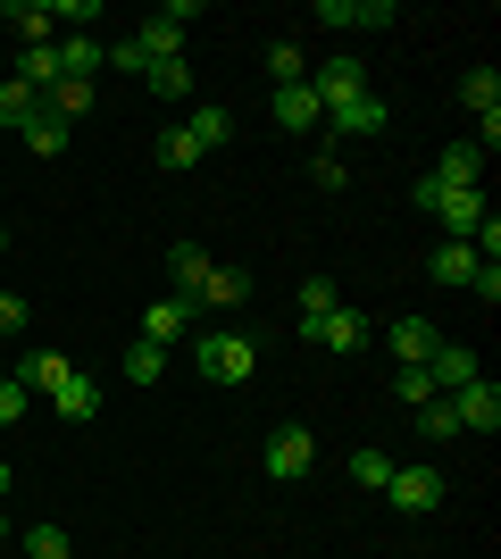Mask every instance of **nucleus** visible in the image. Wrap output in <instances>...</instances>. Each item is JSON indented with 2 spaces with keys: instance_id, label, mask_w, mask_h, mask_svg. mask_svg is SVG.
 Segmentation results:
<instances>
[{
  "instance_id": "obj_5",
  "label": "nucleus",
  "mask_w": 501,
  "mask_h": 559,
  "mask_svg": "<svg viewBox=\"0 0 501 559\" xmlns=\"http://www.w3.org/2000/svg\"><path fill=\"white\" fill-rule=\"evenodd\" d=\"M384 501H393V510H409V518H427V510H443V476H434V467H393Z\"/></svg>"
},
{
  "instance_id": "obj_41",
  "label": "nucleus",
  "mask_w": 501,
  "mask_h": 559,
  "mask_svg": "<svg viewBox=\"0 0 501 559\" xmlns=\"http://www.w3.org/2000/svg\"><path fill=\"white\" fill-rule=\"evenodd\" d=\"M0 376H9V350H0Z\"/></svg>"
},
{
  "instance_id": "obj_33",
  "label": "nucleus",
  "mask_w": 501,
  "mask_h": 559,
  "mask_svg": "<svg viewBox=\"0 0 501 559\" xmlns=\"http://www.w3.org/2000/svg\"><path fill=\"white\" fill-rule=\"evenodd\" d=\"M351 485L384 492V485H393V460H384V451H351Z\"/></svg>"
},
{
  "instance_id": "obj_32",
  "label": "nucleus",
  "mask_w": 501,
  "mask_h": 559,
  "mask_svg": "<svg viewBox=\"0 0 501 559\" xmlns=\"http://www.w3.org/2000/svg\"><path fill=\"white\" fill-rule=\"evenodd\" d=\"M151 75V93H159V100H184L192 93V68H184V59H159V68H143Z\"/></svg>"
},
{
  "instance_id": "obj_10",
  "label": "nucleus",
  "mask_w": 501,
  "mask_h": 559,
  "mask_svg": "<svg viewBox=\"0 0 501 559\" xmlns=\"http://www.w3.org/2000/svg\"><path fill=\"white\" fill-rule=\"evenodd\" d=\"M301 334H310L318 350H359V343H368V318H359V309H326V318L301 326Z\"/></svg>"
},
{
  "instance_id": "obj_4",
  "label": "nucleus",
  "mask_w": 501,
  "mask_h": 559,
  "mask_svg": "<svg viewBox=\"0 0 501 559\" xmlns=\"http://www.w3.org/2000/svg\"><path fill=\"white\" fill-rule=\"evenodd\" d=\"M452 401V418H460V435H493L501 426V384H485V376H468L460 393H443Z\"/></svg>"
},
{
  "instance_id": "obj_17",
  "label": "nucleus",
  "mask_w": 501,
  "mask_h": 559,
  "mask_svg": "<svg viewBox=\"0 0 501 559\" xmlns=\"http://www.w3.org/2000/svg\"><path fill=\"white\" fill-rule=\"evenodd\" d=\"M393 17H402L393 0H359V9L351 0H318V25H393Z\"/></svg>"
},
{
  "instance_id": "obj_29",
  "label": "nucleus",
  "mask_w": 501,
  "mask_h": 559,
  "mask_svg": "<svg viewBox=\"0 0 501 559\" xmlns=\"http://www.w3.org/2000/svg\"><path fill=\"white\" fill-rule=\"evenodd\" d=\"M34 109H43V93H25L17 75H9V84H0V126L17 134V126H25V117H34Z\"/></svg>"
},
{
  "instance_id": "obj_24",
  "label": "nucleus",
  "mask_w": 501,
  "mask_h": 559,
  "mask_svg": "<svg viewBox=\"0 0 501 559\" xmlns=\"http://www.w3.org/2000/svg\"><path fill=\"white\" fill-rule=\"evenodd\" d=\"M17 84H25V93H50V84H59V50H17Z\"/></svg>"
},
{
  "instance_id": "obj_13",
  "label": "nucleus",
  "mask_w": 501,
  "mask_h": 559,
  "mask_svg": "<svg viewBox=\"0 0 501 559\" xmlns=\"http://www.w3.org/2000/svg\"><path fill=\"white\" fill-rule=\"evenodd\" d=\"M192 301H201V309H242V301H251V276L210 259V276H201V293H192Z\"/></svg>"
},
{
  "instance_id": "obj_22",
  "label": "nucleus",
  "mask_w": 501,
  "mask_h": 559,
  "mask_svg": "<svg viewBox=\"0 0 501 559\" xmlns=\"http://www.w3.org/2000/svg\"><path fill=\"white\" fill-rule=\"evenodd\" d=\"M427 267H434V284H468V276H477V251H468V242H452V234H443V242H434V259H427Z\"/></svg>"
},
{
  "instance_id": "obj_19",
  "label": "nucleus",
  "mask_w": 501,
  "mask_h": 559,
  "mask_svg": "<svg viewBox=\"0 0 501 559\" xmlns=\"http://www.w3.org/2000/svg\"><path fill=\"white\" fill-rule=\"evenodd\" d=\"M50 409H59V418H93V409H100V384H93L84 368H75V376H59V393H50Z\"/></svg>"
},
{
  "instance_id": "obj_9",
  "label": "nucleus",
  "mask_w": 501,
  "mask_h": 559,
  "mask_svg": "<svg viewBox=\"0 0 501 559\" xmlns=\"http://www.w3.org/2000/svg\"><path fill=\"white\" fill-rule=\"evenodd\" d=\"M192 309H201V301H184V293H167V301H151V318H143V343H184V334H192Z\"/></svg>"
},
{
  "instance_id": "obj_25",
  "label": "nucleus",
  "mask_w": 501,
  "mask_h": 559,
  "mask_svg": "<svg viewBox=\"0 0 501 559\" xmlns=\"http://www.w3.org/2000/svg\"><path fill=\"white\" fill-rule=\"evenodd\" d=\"M17 134H25V151H68V142H75V126H59L50 109H34V117L17 126Z\"/></svg>"
},
{
  "instance_id": "obj_20",
  "label": "nucleus",
  "mask_w": 501,
  "mask_h": 559,
  "mask_svg": "<svg viewBox=\"0 0 501 559\" xmlns=\"http://www.w3.org/2000/svg\"><path fill=\"white\" fill-rule=\"evenodd\" d=\"M427 376H434V393H460V384H468V376H477V350H460V343H443L427 359Z\"/></svg>"
},
{
  "instance_id": "obj_28",
  "label": "nucleus",
  "mask_w": 501,
  "mask_h": 559,
  "mask_svg": "<svg viewBox=\"0 0 501 559\" xmlns=\"http://www.w3.org/2000/svg\"><path fill=\"white\" fill-rule=\"evenodd\" d=\"M326 309H343V284H334V276H310V284H301V326H318Z\"/></svg>"
},
{
  "instance_id": "obj_15",
  "label": "nucleus",
  "mask_w": 501,
  "mask_h": 559,
  "mask_svg": "<svg viewBox=\"0 0 501 559\" xmlns=\"http://www.w3.org/2000/svg\"><path fill=\"white\" fill-rule=\"evenodd\" d=\"M276 126H285V134H310V126H326V109H318L310 84H285V93H276Z\"/></svg>"
},
{
  "instance_id": "obj_14",
  "label": "nucleus",
  "mask_w": 501,
  "mask_h": 559,
  "mask_svg": "<svg viewBox=\"0 0 501 559\" xmlns=\"http://www.w3.org/2000/svg\"><path fill=\"white\" fill-rule=\"evenodd\" d=\"M59 50V75H68V84H93L100 75V59H109V50L93 43V34H68V43H50Z\"/></svg>"
},
{
  "instance_id": "obj_2",
  "label": "nucleus",
  "mask_w": 501,
  "mask_h": 559,
  "mask_svg": "<svg viewBox=\"0 0 501 559\" xmlns=\"http://www.w3.org/2000/svg\"><path fill=\"white\" fill-rule=\"evenodd\" d=\"M418 210L443 217V226H452V242H468V234L485 226V185H477V192H452V185H434V176H418Z\"/></svg>"
},
{
  "instance_id": "obj_6",
  "label": "nucleus",
  "mask_w": 501,
  "mask_h": 559,
  "mask_svg": "<svg viewBox=\"0 0 501 559\" xmlns=\"http://www.w3.org/2000/svg\"><path fill=\"white\" fill-rule=\"evenodd\" d=\"M326 126H334V151H343L351 134H384V126H393V109H384L377 93H351L343 109H326Z\"/></svg>"
},
{
  "instance_id": "obj_35",
  "label": "nucleus",
  "mask_w": 501,
  "mask_h": 559,
  "mask_svg": "<svg viewBox=\"0 0 501 559\" xmlns=\"http://www.w3.org/2000/svg\"><path fill=\"white\" fill-rule=\"evenodd\" d=\"M75 543H68V526H34V535H25V559H68Z\"/></svg>"
},
{
  "instance_id": "obj_34",
  "label": "nucleus",
  "mask_w": 501,
  "mask_h": 559,
  "mask_svg": "<svg viewBox=\"0 0 501 559\" xmlns=\"http://www.w3.org/2000/svg\"><path fill=\"white\" fill-rule=\"evenodd\" d=\"M393 393H402L409 409H427V401H434V376L427 368H393Z\"/></svg>"
},
{
  "instance_id": "obj_39",
  "label": "nucleus",
  "mask_w": 501,
  "mask_h": 559,
  "mask_svg": "<svg viewBox=\"0 0 501 559\" xmlns=\"http://www.w3.org/2000/svg\"><path fill=\"white\" fill-rule=\"evenodd\" d=\"M25 326V301H17V293H9V284H0V343H9V334H17Z\"/></svg>"
},
{
  "instance_id": "obj_30",
  "label": "nucleus",
  "mask_w": 501,
  "mask_h": 559,
  "mask_svg": "<svg viewBox=\"0 0 501 559\" xmlns=\"http://www.w3.org/2000/svg\"><path fill=\"white\" fill-rule=\"evenodd\" d=\"M126 376H134V384H159V376H167V350L134 334V350H126Z\"/></svg>"
},
{
  "instance_id": "obj_7",
  "label": "nucleus",
  "mask_w": 501,
  "mask_h": 559,
  "mask_svg": "<svg viewBox=\"0 0 501 559\" xmlns=\"http://www.w3.org/2000/svg\"><path fill=\"white\" fill-rule=\"evenodd\" d=\"M9 376H17V384H25V393H59V376H75V359H68V350H25V359H9Z\"/></svg>"
},
{
  "instance_id": "obj_1",
  "label": "nucleus",
  "mask_w": 501,
  "mask_h": 559,
  "mask_svg": "<svg viewBox=\"0 0 501 559\" xmlns=\"http://www.w3.org/2000/svg\"><path fill=\"white\" fill-rule=\"evenodd\" d=\"M192 368L210 376V384H251L260 343H251V334H201V343H192Z\"/></svg>"
},
{
  "instance_id": "obj_31",
  "label": "nucleus",
  "mask_w": 501,
  "mask_h": 559,
  "mask_svg": "<svg viewBox=\"0 0 501 559\" xmlns=\"http://www.w3.org/2000/svg\"><path fill=\"white\" fill-rule=\"evenodd\" d=\"M159 167H176V176H184V167H201V142H192L184 126H167V134H159Z\"/></svg>"
},
{
  "instance_id": "obj_18",
  "label": "nucleus",
  "mask_w": 501,
  "mask_h": 559,
  "mask_svg": "<svg viewBox=\"0 0 501 559\" xmlns=\"http://www.w3.org/2000/svg\"><path fill=\"white\" fill-rule=\"evenodd\" d=\"M9 25H17L25 50H43L50 34H59V17H50V0H9Z\"/></svg>"
},
{
  "instance_id": "obj_26",
  "label": "nucleus",
  "mask_w": 501,
  "mask_h": 559,
  "mask_svg": "<svg viewBox=\"0 0 501 559\" xmlns=\"http://www.w3.org/2000/svg\"><path fill=\"white\" fill-rule=\"evenodd\" d=\"M43 109L59 117V126H75V117L93 109V84H68V75H59V84H50V93H43Z\"/></svg>"
},
{
  "instance_id": "obj_42",
  "label": "nucleus",
  "mask_w": 501,
  "mask_h": 559,
  "mask_svg": "<svg viewBox=\"0 0 501 559\" xmlns=\"http://www.w3.org/2000/svg\"><path fill=\"white\" fill-rule=\"evenodd\" d=\"M0 242H9V234H0Z\"/></svg>"
},
{
  "instance_id": "obj_16",
  "label": "nucleus",
  "mask_w": 501,
  "mask_h": 559,
  "mask_svg": "<svg viewBox=\"0 0 501 559\" xmlns=\"http://www.w3.org/2000/svg\"><path fill=\"white\" fill-rule=\"evenodd\" d=\"M393 350H402V368H427L434 350H443V334L427 318H393Z\"/></svg>"
},
{
  "instance_id": "obj_11",
  "label": "nucleus",
  "mask_w": 501,
  "mask_h": 559,
  "mask_svg": "<svg viewBox=\"0 0 501 559\" xmlns=\"http://www.w3.org/2000/svg\"><path fill=\"white\" fill-rule=\"evenodd\" d=\"M184 134L201 142V159H210V151H226V142H235V109H226V100H201V109L184 117Z\"/></svg>"
},
{
  "instance_id": "obj_21",
  "label": "nucleus",
  "mask_w": 501,
  "mask_h": 559,
  "mask_svg": "<svg viewBox=\"0 0 501 559\" xmlns=\"http://www.w3.org/2000/svg\"><path fill=\"white\" fill-rule=\"evenodd\" d=\"M167 276H176V293H201V276H210V251H201V242H176V251H167Z\"/></svg>"
},
{
  "instance_id": "obj_27",
  "label": "nucleus",
  "mask_w": 501,
  "mask_h": 559,
  "mask_svg": "<svg viewBox=\"0 0 501 559\" xmlns=\"http://www.w3.org/2000/svg\"><path fill=\"white\" fill-rule=\"evenodd\" d=\"M460 100H468V109H477L485 126H493V117H501V75H493V68H477L468 84H460Z\"/></svg>"
},
{
  "instance_id": "obj_3",
  "label": "nucleus",
  "mask_w": 501,
  "mask_h": 559,
  "mask_svg": "<svg viewBox=\"0 0 501 559\" xmlns=\"http://www.w3.org/2000/svg\"><path fill=\"white\" fill-rule=\"evenodd\" d=\"M260 460H267V476H276V485H301V476L318 467V443H310V426H276Z\"/></svg>"
},
{
  "instance_id": "obj_37",
  "label": "nucleus",
  "mask_w": 501,
  "mask_h": 559,
  "mask_svg": "<svg viewBox=\"0 0 501 559\" xmlns=\"http://www.w3.org/2000/svg\"><path fill=\"white\" fill-rule=\"evenodd\" d=\"M418 426H427V435H460V418H452V401H443V393L418 409Z\"/></svg>"
},
{
  "instance_id": "obj_23",
  "label": "nucleus",
  "mask_w": 501,
  "mask_h": 559,
  "mask_svg": "<svg viewBox=\"0 0 501 559\" xmlns=\"http://www.w3.org/2000/svg\"><path fill=\"white\" fill-rule=\"evenodd\" d=\"M267 75H276V93H285V84H310V50L301 43H267Z\"/></svg>"
},
{
  "instance_id": "obj_36",
  "label": "nucleus",
  "mask_w": 501,
  "mask_h": 559,
  "mask_svg": "<svg viewBox=\"0 0 501 559\" xmlns=\"http://www.w3.org/2000/svg\"><path fill=\"white\" fill-rule=\"evenodd\" d=\"M25 401H34V393H25L17 376H0V426H17V418H25Z\"/></svg>"
},
{
  "instance_id": "obj_38",
  "label": "nucleus",
  "mask_w": 501,
  "mask_h": 559,
  "mask_svg": "<svg viewBox=\"0 0 501 559\" xmlns=\"http://www.w3.org/2000/svg\"><path fill=\"white\" fill-rule=\"evenodd\" d=\"M310 176H318V185H326V192H343V151H334V142H326V151H318V159H310Z\"/></svg>"
},
{
  "instance_id": "obj_8",
  "label": "nucleus",
  "mask_w": 501,
  "mask_h": 559,
  "mask_svg": "<svg viewBox=\"0 0 501 559\" xmlns=\"http://www.w3.org/2000/svg\"><path fill=\"white\" fill-rule=\"evenodd\" d=\"M310 93L318 109H343L351 93H368V75H359V59H326V68H310Z\"/></svg>"
},
{
  "instance_id": "obj_12",
  "label": "nucleus",
  "mask_w": 501,
  "mask_h": 559,
  "mask_svg": "<svg viewBox=\"0 0 501 559\" xmlns=\"http://www.w3.org/2000/svg\"><path fill=\"white\" fill-rule=\"evenodd\" d=\"M434 185H452V192H477V176H485V151L477 142H452V151H443V159L427 167Z\"/></svg>"
},
{
  "instance_id": "obj_40",
  "label": "nucleus",
  "mask_w": 501,
  "mask_h": 559,
  "mask_svg": "<svg viewBox=\"0 0 501 559\" xmlns=\"http://www.w3.org/2000/svg\"><path fill=\"white\" fill-rule=\"evenodd\" d=\"M0 492H9V467H0Z\"/></svg>"
}]
</instances>
